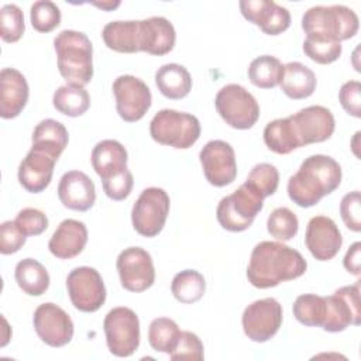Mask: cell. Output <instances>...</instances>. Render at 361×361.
<instances>
[{
	"instance_id": "9a60e30c",
	"label": "cell",
	"mask_w": 361,
	"mask_h": 361,
	"mask_svg": "<svg viewBox=\"0 0 361 361\" xmlns=\"http://www.w3.org/2000/svg\"><path fill=\"white\" fill-rule=\"evenodd\" d=\"M117 272L121 286L130 292H144L155 282L152 257L141 247L124 248L117 257Z\"/></svg>"
},
{
	"instance_id": "bcb514c9",
	"label": "cell",
	"mask_w": 361,
	"mask_h": 361,
	"mask_svg": "<svg viewBox=\"0 0 361 361\" xmlns=\"http://www.w3.org/2000/svg\"><path fill=\"white\" fill-rule=\"evenodd\" d=\"M27 235L20 230L14 220L3 221L0 226V252L3 255L14 254L25 244Z\"/></svg>"
},
{
	"instance_id": "681fc988",
	"label": "cell",
	"mask_w": 361,
	"mask_h": 361,
	"mask_svg": "<svg viewBox=\"0 0 361 361\" xmlns=\"http://www.w3.org/2000/svg\"><path fill=\"white\" fill-rule=\"evenodd\" d=\"M94 6H97V7H100V8H103V10H113V8H116L117 6H120V1H116V3H111V1H106V3H93Z\"/></svg>"
},
{
	"instance_id": "7dc6e473",
	"label": "cell",
	"mask_w": 361,
	"mask_h": 361,
	"mask_svg": "<svg viewBox=\"0 0 361 361\" xmlns=\"http://www.w3.org/2000/svg\"><path fill=\"white\" fill-rule=\"evenodd\" d=\"M338 100L341 107L353 117H361V83L358 80H348L343 83L338 90Z\"/></svg>"
},
{
	"instance_id": "9c48e42d",
	"label": "cell",
	"mask_w": 361,
	"mask_h": 361,
	"mask_svg": "<svg viewBox=\"0 0 361 361\" xmlns=\"http://www.w3.org/2000/svg\"><path fill=\"white\" fill-rule=\"evenodd\" d=\"M169 207V196L162 188L151 186L144 189L131 210L134 230L142 237L158 235L165 226Z\"/></svg>"
},
{
	"instance_id": "52a82bcc",
	"label": "cell",
	"mask_w": 361,
	"mask_h": 361,
	"mask_svg": "<svg viewBox=\"0 0 361 361\" xmlns=\"http://www.w3.org/2000/svg\"><path fill=\"white\" fill-rule=\"evenodd\" d=\"M220 117L233 128L248 130L259 118V104L255 97L241 85L223 86L214 99Z\"/></svg>"
},
{
	"instance_id": "ffe728a7",
	"label": "cell",
	"mask_w": 361,
	"mask_h": 361,
	"mask_svg": "<svg viewBox=\"0 0 361 361\" xmlns=\"http://www.w3.org/2000/svg\"><path fill=\"white\" fill-rule=\"evenodd\" d=\"M58 197L66 209L86 212L96 202V188L85 172L68 171L59 179Z\"/></svg>"
},
{
	"instance_id": "83f0119b",
	"label": "cell",
	"mask_w": 361,
	"mask_h": 361,
	"mask_svg": "<svg viewBox=\"0 0 361 361\" xmlns=\"http://www.w3.org/2000/svg\"><path fill=\"white\" fill-rule=\"evenodd\" d=\"M155 85L168 99H183L192 90V76L179 63H165L155 72Z\"/></svg>"
},
{
	"instance_id": "d6986e66",
	"label": "cell",
	"mask_w": 361,
	"mask_h": 361,
	"mask_svg": "<svg viewBox=\"0 0 361 361\" xmlns=\"http://www.w3.org/2000/svg\"><path fill=\"white\" fill-rule=\"evenodd\" d=\"M238 6L243 17L268 35H278L290 25L289 10L272 0H241Z\"/></svg>"
},
{
	"instance_id": "2e32d148",
	"label": "cell",
	"mask_w": 361,
	"mask_h": 361,
	"mask_svg": "<svg viewBox=\"0 0 361 361\" xmlns=\"http://www.w3.org/2000/svg\"><path fill=\"white\" fill-rule=\"evenodd\" d=\"M202 169L207 182L221 188L234 182L237 176L235 152L233 147L223 140H212L204 144L199 152Z\"/></svg>"
},
{
	"instance_id": "4dcf8cb0",
	"label": "cell",
	"mask_w": 361,
	"mask_h": 361,
	"mask_svg": "<svg viewBox=\"0 0 361 361\" xmlns=\"http://www.w3.org/2000/svg\"><path fill=\"white\" fill-rule=\"evenodd\" d=\"M52 104L65 116L79 117L90 107V96L83 85L66 83L54 92Z\"/></svg>"
},
{
	"instance_id": "44dd1931",
	"label": "cell",
	"mask_w": 361,
	"mask_h": 361,
	"mask_svg": "<svg viewBox=\"0 0 361 361\" xmlns=\"http://www.w3.org/2000/svg\"><path fill=\"white\" fill-rule=\"evenodd\" d=\"M56 159L45 151L31 147L18 166V182L30 193L42 192L52 179Z\"/></svg>"
},
{
	"instance_id": "b9f144b4",
	"label": "cell",
	"mask_w": 361,
	"mask_h": 361,
	"mask_svg": "<svg viewBox=\"0 0 361 361\" xmlns=\"http://www.w3.org/2000/svg\"><path fill=\"white\" fill-rule=\"evenodd\" d=\"M341 42H326L306 38L303 41V52L316 63L327 65L337 61L341 55Z\"/></svg>"
},
{
	"instance_id": "c3c4849f",
	"label": "cell",
	"mask_w": 361,
	"mask_h": 361,
	"mask_svg": "<svg viewBox=\"0 0 361 361\" xmlns=\"http://www.w3.org/2000/svg\"><path fill=\"white\" fill-rule=\"evenodd\" d=\"M360 255H361V243L355 241L345 252L344 259H343V265L344 268L351 272L353 275H360Z\"/></svg>"
},
{
	"instance_id": "603a6c76",
	"label": "cell",
	"mask_w": 361,
	"mask_h": 361,
	"mask_svg": "<svg viewBox=\"0 0 361 361\" xmlns=\"http://www.w3.org/2000/svg\"><path fill=\"white\" fill-rule=\"evenodd\" d=\"M86 243L87 228L85 223L75 219H65L51 235L48 250L59 259H71L83 251Z\"/></svg>"
},
{
	"instance_id": "d590c367",
	"label": "cell",
	"mask_w": 361,
	"mask_h": 361,
	"mask_svg": "<svg viewBox=\"0 0 361 361\" xmlns=\"http://www.w3.org/2000/svg\"><path fill=\"white\" fill-rule=\"evenodd\" d=\"M180 330L169 317H157L148 327V343L158 353L171 354L176 345Z\"/></svg>"
},
{
	"instance_id": "3957f363",
	"label": "cell",
	"mask_w": 361,
	"mask_h": 361,
	"mask_svg": "<svg viewBox=\"0 0 361 361\" xmlns=\"http://www.w3.org/2000/svg\"><path fill=\"white\" fill-rule=\"evenodd\" d=\"M360 27L355 11L343 4L314 6L305 11L302 30L306 38L326 42H341L353 38Z\"/></svg>"
},
{
	"instance_id": "ba28073f",
	"label": "cell",
	"mask_w": 361,
	"mask_h": 361,
	"mask_svg": "<svg viewBox=\"0 0 361 361\" xmlns=\"http://www.w3.org/2000/svg\"><path fill=\"white\" fill-rule=\"evenodd\" d=\"M107 348L116 357H130L140 345V320L137 313L124 306L113 307L103 320Z\"/></svg>"
},
{
	"instance_id": "ab89813d",
	"label": "cell",
	"mask_w": 361,
	"mask_h": 361,
	"mask_svg": "<svg viewBox=\"0 0 361 361\" xmlns=\"http://www.w3.org/2000/svg\"><path fill=\"white\" fill-rule=\"evenodd\" d=\"M24 16L17 4H4L0 10V37L4 42H17L24 34Z\"/></svg>"
},
{
	"instance_id": "8d00e7d4",
	"label": "cell",
	"mask_w": 361,
	"mask_h": 361,
	"mask_svg": "<svg viewBox=\"0 0 361 361\" xmlns=\"http://www.w3.org/2000/svg\"><path fill=\"white\" fill-rule=\"evenodd\" d=\"M267 230L274 238L279 241H289L298 234L299 220L290 209L276 207L268 216Z\"/></svg>"
},
{
	"instance_id": "60d3db41",
	"label": "cell",
	"mask_w": 361,
	"mask_h": 361,
	"mask_svg": "<svg viewBox=\"0 0 361 361\" xmlns=\"http://www.w3.org/2000/svg\"><path fill=\"white\" fill-rule=\"evenodd\" d=\"M172 361L192 360L202 361L204 358V348L202 340L192 331H180L176 345L169 354Z\"/></svg>"
},
{
	"instance_id": "8fae6325",
	"label": "cell",
	"mask_w": 361,
	"mask_h": 361,
	"mask_svg": "<svg viewBox=\"0 0 361 361\" xmlns=\"http://www.w3.org/2000/svg\"><path fill=\"white\" fill-rule=\"evenodd\" d=\"M326 316L322 329L329 333L345 330L350 324L358 326L361 322L360 281L353 285L338 288L333 295L324 296Z\"/></svg>"
},
{
	"instance_id": "cb8c5ba5",
	"label": "cell",
	"mask_w": 361,
	"mask_h": 361,
	"mask_svg": "<svg viewBox=\"0 0 361 361\" xmlns=\"http://www.w3.org/2000/svg\"><path fill=\"white\" fill-rule=\"evenodd\" d=\"M176 32L172 23L161 16L141 20V52L165 55L175 47Z\"/></svg>"
},
{
	"instance_id": "6da1fadb",
	"label": "cell",
	"mask_w": 361,
	"mask_h": 361,
	"mask_svg": "<svg viewBox=\"0 0 361 361\" xmlns=\"http://www.w3.org/2000/svg\"><path fill=\"white\" fill-rule=\"evenodd\" d=\"M306 268L307 262L298 250L279 241H261L251 251L247 279L252 286L267 289L302 276Z\"/></svg>"
},
{
	"instance_id": "74e56055",
	"label": "cell",
	"mask_w": 361,
	"mask_h": 361,
	"mask_svg": "<svg viewBox=\"0 0 361 361\" xmlns=\"http://www.w3.org/2000/svg\"><path fill=\"white\" fill-rule=\"evenodd\" d=\"M245 183L265 199L276 192L279 185V172L275 165L261 162L252 166Z\"/></svg>"
},
{
	"instance_id": "484cf974",
	"label": "cell",
	"mask_w": 361,
	"mask_h": 361,
	"mask_svg": "<svg viewBox=\"0 0 361 361\" xmlns=\"http://www.w3.org/2000/svg\"><path fill=\"white\" fill-rule=\"evenodd\" d=\"M128 154L116 140H102L92 149V166L102 180L127 169Z\"/></svg>"
},
{
	"instance_id": "5bb4252c",
	"label": "cell",
	"mask_w": 361,
	"mask_h": 361,
	"mask_svg": "<svg viewBox=\"0 0 361 361\" xmlns=\"http://www.w3.org/2000/svg\"><path fill=\"white\" fill-rule=\"evenodd\" d=\"M113 93L116 97V110L127 123L141 120L152 103V94L147 83L133 75L116 78Z\"/></svg>"
},
{
	"instance_id": "d6a6232c",
	"label": "cell",
	"mask_w": 361,
	"mask_h": 361,
	"mask_svg": "<svg viewBox=\"0 0 361 361\" xmlns=\"http://www.w3.org/2000/svg\"><path fill=\"white\" fill-rule=\"evenodd\" d=\"M206 290V281L196 269H183L178 272L171 282V292L180 303H195L200 300Z\"/></svg>"
},
{
	"instance_id": "4316f807",
	"label": "cell",
	"mask_w": 361,
	"mask_h": 361,
	"mask_svg": "<svg viewBox=\"0 0 361 361\" xmlns=\"http://www.w3.org/2000/svg\"><path fill=\"white\" fill-rule=\"evenodd\" d=\"M316 85V75L306 65L300 62H288L283 65V75L279 86L289 99L300 100L312 96Z\"/></svg>"
},
{
	"instance_id": "e0dca14e",
	"label": "cell",
	"mask_w": 361,
	"mask_h": 361,
	"mask_svg": "<svg viewBox=\"0 0 361 361\" xmlns=\"http://www.w3.org/2000/svg\"><path fill=\"white\" fill-rule=\"evenodd\" d=\"M37 336L51 347H63L73 337V322L58 305L47 302L39 305L32 316Z\"/></svg>"
},
{
	"instance_id": "7a4b0ae2",
	"label": "cell",
	"mask_w": 361,
	"mask_h": 361,
	"mask_svg": "<svg viewBox=\"0 0 361 361\" xmlns=\"http://www.w3.org/2000/svg\"><path fill=\"white\" fill-rule=\"evenodd\" d=\"M341 176V166L334 158L323 154L310 155L289 178L288 196L300 207H312L340 186Z\"/></svg>"
},
{
	"instance_id": "7bdbcfd3",
	"label": "cell",
	"mask_w": 361,
	"mask_h": 361,
	"mask_svg": "<svg viewBox=\"0 0 361 361\" xmlns=\"http://www.w3.org/2000/svg\"><path fill=\"white\" fill-rule=\"evenodd\" d=\"M20 230L28 237V235H39L48 228V217L44 212L34 209V207H25L18 212L16 220Z\"/></svg>"
},
{
	"instance_id": "4fadbf2b",
	"label": "cell",
	"mask_w": 361,
	"mask_h": 361,
	"mask_svg": "<svg viewBox=\"0 0 361 361\" xmlns=\"http://www.w3.org/2000/svg\"><path fill=\"white\" fill-rule=\"evenodd\" d=\"M282 317V305L276 299H258L244 309L243 330L251 341L265 343L278 333Z\"/></svg>"
},
{
	"instance_id": "5b68a950",
	"label": "cell",
	"mask_w": 361,
	"mask_h": 361,
	"mask_svg": "<svg viewBox=\"0 0 361 361\" xmlns=\"http://www.w3.org/2000/svg\"><path fill=\"white\" fill-rule=\"evenodd\" d=\"M154 141L178 149L190 148L200 137V123L196 116L173 109L159 110L149 123Z\"/></svg>"
},
{
	"instance_id": "30bf717a",
	"label": "cell",
	"mask_w": 361,
	"mask_h": 361,
	"mask_svg": "<svg viewBox=\"0 0 361 361\" xmlns=\"http://www.w3.org/2000/svg\"><path fill=\"white\" fill-rule=\"evenodd\" d=\"M66 289L75 309L92 313L106 302V286L102 275L92 267H78L66 276Z\"/></svg>"
},
{
	"instance_id": "836d02e7",
	"label": "cell",
	"mask_w": 361,
	"mask_h": 361,
	"mask_svg": "<svg viewBox=\"0 0 361 361\" xmlns=\"http://www.w3.org/2000/svg\"><path fill=\"white\" fill-rule=\"evenodd\" d=\"M265 145L279 155H286L298 148L293 138V133L289 124V118H275L269 121L264 128Z\"/></svg>"
},
{
	"instance_id": "7402d4cb",
	"label": "cell",
	"mask_w": 361,
	"mask_h": 361,
	"mask_svg": "<svg viewBox=\"0 0 361 361\" xmlns=\"http://www.w3.org/2000/svg\"><path fill=\"white\" fill-rule=\"evenodd\" d=\"M30 87L25 76L14 69L4 68L0 72V116L3 118L17 117L25 107Z\"/></svg>"
},
{
	"instance_id": "f1b7e54d",
	"label": "cell",
	"mask_w": 361,
	"mask_h": 361,
	"mask_svg": "<svg viewBox=\"0 0 361 361\" xmlns=\"http://www.w3.org/2000/svg\"><path fill=\"white\" fill-rule=\"evenodd\" d=\"M68 141L69 134L66 127L54 118L39 121L32 131V147L48 152L56 161L66 148Z\"/></svg>"
},
{
	"instance_id": "ee69618b",
	"label": "cell",
	"mask_w": 361,
	"mask_h": 361,
	"mask_svg": "<svg viewBox=\"0 0 361 361\" xmlns=\"http://www.w3.org/2000/svg\"><path fill=\"white\" fill-rule=\"evenodd\" d=\"M103 183V190L106 193L107 197H110L111 200L120 202L124 200L126 197H128V195L131 193L133 185H134V178L133 173L127 169L102 180Z\"/></svg>"
},
{
	"instance_id": "e575fe53",
	"label": "cell",
	"mask_w": 361,
	"mask_h": 361,
	"mask_svg": "<svg viewBox=\"0 0 361 361\" xmlns=\"http://www.w3.org/2000/svg\"><path fill=\"white\" fill-rule=\"evenodd\" d=\"M292 310L299 323L309 327H322L326 316V299L314 293H305L296 298Z\"/></svg>"
},
{
	"instance_id": "f6af8a7d",
	"label": "cell",
	"mask_w": 361,
	"mask_h": 361,
	"mask_svg": "<svg viewBox=\"0 0 361 361\" xmlns=\"http://www.w3.org/2000/svg\"><path fill=\"white\" fill-rule=\"evenodd\" d=\"M340 216L347 228L358 233L361 230V197L360 190H353L343 196L340 202Z\"/></svg>"
},
{
	"instance_id": "1f68e13d",
	"label": "cell",
	"mask_w": 361,
	"mask_h": 361,
	"mask_svg": "<svg viewBox=\"0 0 361 361\" xmlns=\"http://www.w3.org/2000/svg\"><path fill=\"white\" fill-rule=\"evenodd\" d=\"M283 75L282 62L274 55H261L251 61L248 79L259 89H272L281 83Z\"/></svg>"
},
{
	"instance_id": "277c9868",
	"label": "cell",
	"mask_w": 361,
	"mask_h": 361,
	"mask_svg": "<svg viewBox=\"0 0 361 361\" xmlns=\"http://www.w3.org/2000/svg\"><path fill=\"white\" fill-rule=\"evenodd\" d=\"M58 69L66 83L86 85L93 78V45L87 35L63 30L54 39Z\"/></svg>"
},
{
	"instance_id": "f35d334b",
	"label": "cell",
	"mask_w": 361,
	"mask_h": 361,
	"mask_svg": "<svg viewBox=\"0 0 361 361\" xmlns=\"http://www.w3.org/2000/svg\"><path fill=\"white\" fill-rule=\"evenodd\" d=\"M61 10L49 0H39L32 3L30 8V20L34 30L38 32H49L61 24Z\"/></svg>"
},
{
	"instance_id": "ac0fdd59",
	"label": "cell",
	"mask_w": 361,
	"mask_h": 361,
	"mask_svg": "<svg viewBox=\"0 0 361 361\" xmlns=\"http://www.w3.org/2000/svg\"><path fill=\"white\" fill-rule=\"evenodd\" d=\"M305 244L317 261H330L338 254L343 237L334 220L327 216H314L306 226Z\"/></svg>"
},
{
	"instance_id": "f546056e",
	"label": "cell",
	"mask_w": 361,
	"mask_h": 361,
	"mask_svg": "<svg viewBox=\"0 0 361 361\" xmlns=\"http://www.w3.org/2000/svg\"><path fill=\"white\" fill-rule=\"evenodd\" d=\"M14 278L18 288L30 296H41L49 288L47 268L34 258H24L17 262Z\"/></svg>"
},
{
	"instance_id": "d4e9b609",
	"label": "cell",
	"mask_w": 361,
	"mask_h": 361,
	"mask_svg": "<svg viewBox=\"0 0 361 361\" xmlns=\"http://www.w3.org/2000/svg\"><path fill=\"white\" fill-rule=\"evenodd\" d=\"M102 38L107 48L121 54L141 52V20H116L103 27Z\"/></svg>"
},
{
	"instance_id": "8992f818",
	"label": "cell",
	"mask_w": 361,
	"mask_h": 361,
	"mask_svg": "<svg viewBox=\"0 0 361 361\" xmlns=\"http://www.w3.org/2000/svg\"><path fill=\"white\" fill-rule=\"evenodd\" d=\"M264 207V197L245 182L231 195L224 196L216 209L219 224L227 231L247 230Z\"/></svg>"
},
{
	"instance_id": "7c38bea8",
	"label": "cell",
	"mask_w": 361,
	"mask_h": 361,
	"mask_svg": "<svg viewBox=\"0 0 361 361\" xmlns=\"http://www.w3.org/2000/svg\"><path fill=\"white\" fill-rule=\"evenodd\" d=\"M298 148L329 140L336 128L333 113L324 106H309L288 117Z\"/></svg>"
}]
</instances>
